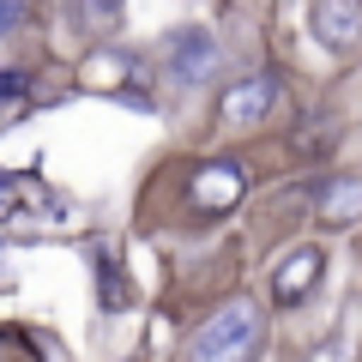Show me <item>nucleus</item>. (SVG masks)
<instances>
[{
	"label": "nucleus",
	"instance_id": "1",
	"mask_svg": "<svg viewBox=\"0 0 362 362\" xmlns=\"http://www.w3.org/2000/svg\"><path fill=\"white\" fill-rule=\"evenodd\" d=\"M266 344V320L254 302H223L187 344V362H254Z\"/></svg>",
	"mask_w": 362,
	"mask_h": 362
},
{
	"label": "nucleus",
	"instance_id": "2",
	"mask_svg": "<svg viewBox=\"0 0 362 362\" xmlns=\"http://www.w3.org/2000/svg\"><path fill=\"white\" fill-rule=\"evenodd\" d=\"M247 194V175L235 163H206L194 181H187V199H194V211H206V218H223V211H235Z\"/></svg>",
	"mask_w": 362,
	"mask_h": 362
},
{
	"label": "nucleus",
	"instance_id": "3",
	"mask_svg": "<svg viewBox=\"0 0 362 362\" xmlns=\"http://www.w3.org/2000/svg\"><path fill=\"white\" fill-rule=\"evenodd\" d=\"M278 109V78L272 73H254V78H242V85H230L223 90V127H259V121Z\"/></svg>",
	"mask_w": 362,
	"mask_h": 362
},
{
	"label": "nucleus",
	"instance_id": "4",
	"mask_svg": "<svg viewBox=\"0 0 362 362\" xmlns=\"http://www.w3.org/2000/svg\"><path fill=\"white\" fill-rule=\"evenodd\" d=\"M320 272H326V254H320V247H296L290 259L272 266V302H278V308H296V302L320 284Z\"/></svg>",
	"mask_w": 362,
	"mask_h": 362
},
{
	"label": "nucleus",
	"instance_id": "5",
	"mask_svg": "<svg viewBox=\"0 0 362 362\" xmlns=\"http://www.w3.org/2000/svg\"><path fill=\"white\" fill-rule=\"evenodd\" d=\"M308 30L326 42V49L350 54L362 42V0H326V6H314L308 13Z\"/></svg>",
	"mask_w": 362,
	"mask_h": 362
},
{
	"label": "nucleus",
	"instance_id": "6",
	"mask_svg": "<svg viewBox=\"0 0 362 362\" xmlns=\"http://www.w3.org/2000/svg\"><path fill=\"white\" fill-rule=\"evenodd\" d=\"M211 66H218V42H211L206 30L175 37V49H169V78H175V85H199Z\"/></svg>",
	"mask_w": 362,
	"mask_h": 362
},
{
	"label": "nucleus",
	"instance_id": "7",
	"mask_svg": "<svg viewBox=\"0 0 362 362\" xmlns=\"http://www.w3.org/2000/svg\"><path fill=\"white\" fill-rule=\"evenodd\" d=\"M314 211L320 223H356L362 218V175H332L314 187Z\"/></svg>",
	"mask_w": 362,
	"mask_h": 362
},
{
	"label": "nucleus",
	"instance_id": "8",
	"mask_svg": "<svg viewBox=\"0 0 362 362\" xmlns=\"http://www.w3.org/2000/svg\"><path fill=\"white\" fill-rule=\"evenodd\" d=\"M18 90H25V78H18V73H0V103H13Z\"/></svg>",
	"mask_w": 362,
	"mask_h": 362
},
{
	"label": "nucleus",
	"instance_id": "9",
	"mask_svg": "<svg viewBox=\"0 0 362 362\" xmlns=\"http://www.w3.org/2000/svg\"><path fill=\"white\" fill-rule=\"evenodd\" d=\"M18 18H25L18 6H0V30H6V25H18Z\"/></svg>",
	"mask_w": 362,
	"mask_h": 362
}]
</instances>
